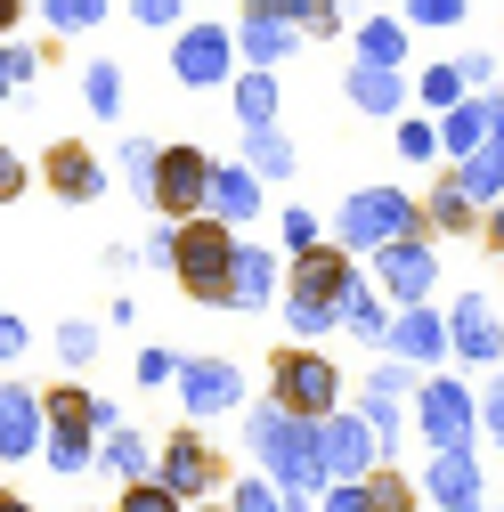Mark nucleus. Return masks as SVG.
I'll use <instances>...</instances> for the list:
<instances>
[{
    "label": "nucleus",
    "instance_id": "2f4dec72",
    "mask_svg": "<svg viewBox=\"0 0 504 512\" xmlns=\"http://www.w3.org/2000/svg\"><path fill=\"white\" fill-rule=\"evenodd\" d=\"M342 317H350L358 334H383V317H374V301H366L358 285H342Z\"/></svg>",
    "mask_w": 504,
    "mask_h": 512
},
{
    "label": "nucleus",
    "instance_id": "2eb2a0df",
    "mask_svg": "<svg viewBox=\"0 0 504 512\" xmlns=\"http://www.w3.org/2000/svg\"><path fill=\"white\" fill-rule=\"evenodd\" d=\"M350 98H358L366 114H399V98H407V90H399V74H391V66H358V74H350Z\"/></svg>",
    "mask_w": 504,
    "mask_h": 512
},
{
    "label": "nucleus",
    "instance_id": "e433bc0d",
    "mask_svg": "<svg viewBox=\"0 0 504 512\" xmlns=\"http://www.w3.org/2000/svg\"><path fill=\"white\" fill-rule=\"evenodd\" d=\"M122 512H171V496H163V488H139V496L122 504Z\"/></svg>",
    "mask_w": 504,
    "mask_h": 512
},
{
    "label": "nucleus",
    "instance_id": "20e7f679",
    "mask_svg": "<svg viewBox=\"0 0 504 512\" xmlns=\"http://www.w3.org/2000/svg\"><path fill=\"white\" fill-rule=\"evenodd\" d=\"M366 456H374V431L366 423H350V415H326L318 423V472L350 480V472H366Z\"/></svg>",
    "mask_w": 504,
    "mask_h": 512
},
{
    "label": "nucleus",
    "instance_id": "a878e982",
    "mask_svg": "<svg viewBox=\"0 0 504 512\" xmlns=\"http://www.w3.org/2000/svg\"><path fill=\"white\" fill-rule=\"evenodd\" d=\"M252 171H261V179H285V171H293V147H285L277 131H252Z\"/></svg>",
    "mask_w": 504,
    "mask_h": 512
},
{
    "label": "nucleus",
    "instance_id": "0eeeda50",
    "mask_svg": "<svg viewBox=\"0 0 504 512\" xmlns=\"http://www.w3.org/2000/svg\"><path fill=\"white\" fill-rule=\"evenodd\" d=\"M212 187V171H204V155L196 147H179V155H163V171H155V196L171 204V212H196V196Z\"/></svg>",
    "mask_w": 504,
    "mask_h": 512
},
{
    "label": "nucleus",
    "instance_id": "f704fd0d",
    "mask_svg": "<svg viewBox=\"0 0 504 512\" xmlns=\"http://www.w3.org/2000/svg\"><path fill=\"white\" fill-rule=\"evenodd\" d=\"M131 17H139V25H171L179 0H131Z\"/></svg>",
    "mask_w": 504,
    "mask_h": 512
},
{
    "label": "nucleus",
    "instance_id": "c9c22d12",
    "mask_svg": "<svg viewBox=\"0 0 504 512\" xmlns=\"http://www.w3.org/2000/svg\"><path fill=\"white\" fill-rule=\"evenodd\" d=\"M25 74H33V57H25V49H0V90L25 82Z\"/></svg>",
    "mask_w": 504,
    "mask_h": 512
},
{
    "label": "nucleus",
    "instance_id": "37998d69",
    "mask_svg": "<svg viewBox=\"0 0 504 512\" xmlns=\"http://www.w3.org/2000/svg\"><path fill=\"white\" fill-rule=\"evenodd\" d=\"M9 17H17V0H0V33H9Z\"/></svg>",
    "mask_w": 504,
    "mask_h": 512
},
{
    "label": "nucleus",
    "instance_id": "9d476101",
    "mask_svg": "<svg viewBox=\"0 0 504 512\" xmlns=\"http://www.w3.org/2000/svg\"><path fill=\"white\" fill-rule=\"evenodd\" d=\"M431 277H439V269H431V252H423V244H415V236H407V244H391V252H383V285H391V293H399V301H423V293H431Z\"/></svg>",
    "mask_w": 504,
    "mask_h": 512
},
{
    "label": "nucleus",
    "instance_id": "423d86ee",
    "mask_svg": "<svg viewBox=\"0 0 504 512\" xmlns=\"http://www.w3.org/2000/svg\"><path fill=\"white\" fill-rule=\"evenodd\" d=\"M236 366H220V358H204V366H187L179 374V399H187V415H220V407H236Z\"/></svg>",
    "mask_w": 504,
    "mask_h": 512
},
{
    "label": "nucleus",
    "instance_id": "6ab92c4d",
    "mask_svg": "<svg viewBox=\"0 0 504 512\" xmlns=\"http://www.w3.org/2000/svg\"><path fill=\"white\" fill-rule=\"evenodd\" d=\"M439 342H448V334H439V317H423V309H407L399 326H391V350H399V358H431Z\"/></svg>",
    "mask_w": 504,
    "mask_h": 512
},
{
    "label": "nucleus",
    "instance_id": "c85d7f7f",
    "mask_svg": "<svg viewBox=\"0 0 504 512\" xmlns=\"http://www.w3.org/2000/svg\"><path fill=\"white\" fill-rule=\"evenodd\" d=\"M49 464H57V472H82V464H90V447H82V431H74V423H57V439H49Z\"/></svg>",
    "mask_w": 504,
    "mask_h": 512
},
{
    "label": "nucleus",
    "instance_id": "6e6552de",
    "mask_svg": "<svg viewBox=\"0 0 504 512\" xmlns=\"http://www.w3.org/2000/svg\"><path fill=\"white\" fill-rule=\"evenodd\" d=\"M456 350H464V358H480V366H488V358H504V326H496V309H488L480 293H464V301H456Z\"/></svg>",
    "mask_w": 504,
    "mask_h": 512
},
{
    "label": "nucleus",
    "instance_id": "1a4fd4ad",
    "mask_svg": "<svg viewBox=\"0 0 504 512\" xmlns=\"http://www.w3.org/2000/svg\"><path fill=\"white\" fill-rule=\"evenodd\" d=\"M171 74H179V82H220V74H228V41H220V33H204V25H196V33H179Z\"/></svg>",
    "mask_w": 504,
    "mask_h": 512
},
{
    "label": "nucleus",
    "instance_id": "72a5a7b5",
    "mask_svg": "<svg viewBox=\"0 0 504 512\" xmlns=\"http://www.w3.org/2000/svg\"><path fill=\"white\" fill-rule=\"evenodd\" d=\"M293 326H301V334H326L334 309H326V301H293Z\"/></svg>",
    "mask_w": 504,
    "mask_h": 512
},
{
    "label": "nucleus",
    "instance_id": "39448f33",
    "mask_svg": "<svg viewBox=\"0 0 504 512\" xmlns=\"http://www.w3.org/2000/svg\"><path fill=\"white\" fill-rule=\"evenodd\" d=\"M423 431L439 439V456H456L464 431H472V399L456 391V382H423Z\"/></svg>",
    "mask_w": 504,
    "mask_h": 512
},
{
    "label": "nucleus",
    "instance_id": "bb28decb",
    "mask_svg": "<svg viewBox=\"0 0 504 512\" xmlns=\"http://www.w3.org/2000/svg\"><path fill=\"white\" fill-rule=\"evenodd\" d=\"M106 464H114L122 480H139V472H147V439H139V431H114V439H106Z\"/></svg>",
    "mask_w": 504,
    "mask_h": 512
},
{
    "label": "nucleus",
    "instance_id": "412c9836",
    "mask_svg": "<svg viewBox=\"0 0 504 512\" xmlns=\"http://www.w3.org/2000/svg\"><path fill=\"white\" fill-rule=\"evenodd\" d=\"M293 41H301V33H293V25H277V17H244V49L261 57V66H269V57H285Z\"/></svg>",
    "mask_w": 504,
    "mask_h": 512
},
{
    "label": "nucleus",
    "instance_id": "ddd939ff",
    "mask_svg": "<svg viewBox=\"0 0 504 512\" xmlns=\"http://www.w3.org/2000/svg\"><path fill=\"white\" fill-rule=\"evenodd\" d=\"M285 399L293 407H334V366L326 358H285Z\"/></svg>",
    "mask_w": 504,
    "mask_h": 512
},
{
    "label": "nucleus",
    "instance_id": "a19ab883",
    "mask_svg": "<svg viewBox=\"0 0 504 512\" xmlns=\"http://www.w3.org/2000/svg\"><path fill=\"white\" fill-rule=\"evenodd\" d=\"M488 431L504 439V382H496V391H488Z\"/></svg>",
    "mask_w": 504,
    "mask_h": 512
},
{
    "label": "nucleus",
    "instance_id": "9b49d317",
    "mask_svg": "<svg viewBox=\"0 0 504 512\" xmlns=\"http://www.w3.org/2000/svg\"><path fill=\"white\" fill-rule=\"evenodd\" d=\"M431 496L448 504V512H480V472H472V456H464V447L431 464Z\"/></svg>",
    "mask_w": 504,
    "mask_h": 512
},
{
    "label": "nucleus",
    "instance_id": "58836bf2",
    "mask_svg": "<svg viewBox=\"0 0 504 512\" xmlns=\"http://www.w3.org/2000/svg\"><path fill=\"white\" fill-rule=\"evenodd\" d=\"M25 350V326H17V317H0V358H17Z\"/></svg>",
    "mask_w": 504,
    "mask_h": 512
},
{
    "label": "nucleus",
    "instance_id": "f257e3e1",
    "mask_svg": "<svg viewBox=\"0 0 504 512\" xmlns=\"http://www.w3.org/2000/svg\"><path fill=\"white\" fill-rule=\"evenodd\" d=\"M252 447L277 464V488H293V504H309V488H318V423H301V415H261L252 423Z\"/></svg>",
    "mask_w": 504,
    "mask_h": 512
},
{
    "label": "nucleus",
    "instance_id": "aec40b11",
    "mask_svg": "<svg viewBox=\"0 0 504 512\" xmlns=\"http://www.w3.org/2000/svg\"><path fill=\"white\" fill-rule=\"evenodd\" d=\"M358 49H366V66H391V74H399V57H407V33H399L391 17H374V25L358 33Z\"/></svg>",
    "mask_w": 504,
    "mask_h": 512
},
{
    "label": "nucleus",
    "instance_id": "7ed1b4c3",
    "mask_svg": "<svg viewBox=\"0 0 504 512\" xmlns=\"http://www.w3.org/2000/svg\"><path fill=\"white\" fill-rule=\"evenodd\" d=\"M171 261H179L187 293H220V285H228V244H220V228H187V236L171 244Z\"/></svg>",
    "mask_w": 504,
    "mask_h": 512
},
{
    "label": "nucleus",
    "instance_id": "4be33fe9",
    "mask_svg": "<svg viewBox=\"0 0 504 512\" xmlns=\"http://www.w3.org/2000/svg\"><path fill=\"white\" fill-rule=\"evenodd\" d=\"M496 187H504V147L464 155V187H456V196H496Z\"/></svg>",
    "mask_w": 504,
    "mask_h": 512
},
{
    "label": "nucleus",
    "instance_id": "a18cd8bd",
    "mask_svg": "<svg viewBox=\"0 0 504 512\" xmlns=\"http://www.w3.org/2000/svg\"><path fill=\"white\" fill-rule=\"evenodd\" d=\"M326 9H334V0H326Z\"/></svg>",
    "mask_w": 504,
    "mask_h": 512
},
{
    "label": "nucleus",
    "instance_id": "393cba45",
    "mask_svg": "<svg viewBox=\"0 0 504 512\" xmlns=\"http://www.w3.org/2000/svg\"><path fill=\"white\" fill-rule=\"evenodd\" d=\"M204 196H212L228 220H244V212H252V179H244V171H212V187H204Z\"/></svg>",
    "mask_w": 504,
    "mask_h": 512
},
{
    "label": "nucleus",
    "instance_id": "ea45409f",
    "mask_svg": "<svg viewBox=\"0 0 504 512\" xmlns=\"http://www.w3.org/2000/svg\"><path fill=\"white\" fill-rule=\"evenodd\" d=\"M236 512H277V496H261V480H252V488L236 496Z\"/></svg>",
    "mask_w": 504,
    "mask_h": 512
},
{
    "label": "nucleus",
    "instance_id": "f3484780",
    "mask_svg": "<svg viewBox=\"0 0 504 512\" xmlns=\"http://www.w3.org/2000/svg\"><path fill=\"white\" fill-rule=\"evenodd\" d=\"M480 131H488V106H456L448 122H439V147L464 163V155H480Z\"/></svg>",
    "mask_w": 504,
    "mask_h": 512
},
{
    "label": "nucleus",
    "instance_id": "cd10ccee",
    "mask_svg": "<svg viewBox=\"0 0 504 512\" xmlns=\"http://www.w3.org/2000/svg\"><path fill=\"white\" fill-rule=\"evenodd\" d=\"M423 98L456 114V106H464V74H456V66H431V74H423Z\"/></svg>",
    "mask_w": 504,
    "mask_h": 512
},
{
    "label": "nucleus",
    "instance_id": "473e14b6",
    "mask_svg": "<svg viewBox=\"0 0 504 512\" xmlns=\"http://www.w3.org/2000/svg\"><path fill=\"white\" fill-rule=\"evenodd\" d=\"M407 17H423V25H456L464 0H407Z\"/></svg>",
    "mask_w": 504,
    "mask_h": 512
},
{
    "label": "nucleus",
    "instance_id": "b1692460",
    "mask_svg": "<svg viewBox=\"0 0 504 512\" xmlns=\"http://www.w3.org/2000/svg\"><path fill=\"white\" fill-rule=\"evenodd\" d=\"M350 277H342V261H318V252H309V269H301V301H326L334 309V293H342Z\"/></svg>",
    "mask_w": 504,
    "mask_h": 512
},
{
    "label": "nucleus",
    "instance_id": "4468645a",
    "mask_svg": "<svg viewBox=\"0 0 504 512\" xmlns=\"http://www.w3.org/2000/svg\"><path fill=\"white\" fill-rule=\"evenodd\" d=\"M0 456H33V399L17 391H0Z\"/></svg>",
    "mask_w": 504,
    "mask_h": 512
},
{
    "label": "nucleus",
    "instance_id": "f03ea898",
    "mask_svg": "<svg viewBox=\"0 0 504 512\" xmlns=\"http://www.w3.org/2000/svg\"><path fill=\"white\" fill-rule=\"evenodd\" d=\"M407 228H415V204L391 196V187H366V196L342 204V244H358V252H391V244H407Z\"/></svg>",
    "mask_w": 504,
    "mask_h": 512
},
{
    "label": "nucleus",
    "instance_id": "f8f14e48",
    "mask_svg": "<svg viewBox=\"0 0 504 512\" xmlns=\"http://www.w3.org/2000/svg\"><path fill=\"white\" fill-rule=\"evenodd\" d=\"M269 285H277V261H269V252H228V301L261 309V301H269Z\"/></svg>",
    "mask_w": 504,
    "mask_h": 512
},
{
    "label": "nucleus",
    "instance_id": "4c0bfd02",
    "mask_svg": "<svg viewBox=\"0 0 504 512\" xmlns=\"http://www.w3.org/2000/svg\"><path fill=\"white\" fill-rule=\"evenodd\" d=\"M326 512H366V496L358 488H326Z\"/></svg>",
    "mask_w": 504,
    "mask_h": 512
},
{
    "label": "nucleus",
    "instance_id": "5701e85b",
    "mask_svg": "<svg viewBox=\"0 0 504 512\" xmlns=\"http://www.w3.org/2000/svg\"><path fill=\"white\" fill-rule=\"evenodd\" d=\"M163 480H171V488H187V496H196V488H204V447H196V439H179L171 456H163Z\"/></svg>",
    "mask_w": 504,
    "mask_h": 512
},
{
    "label": "nucleus",
    "instance_id": "c03bdc74",
    "mask_svg": "<svg viewBox=\"0 0 504 512\" xmlns=\"http://www.w3.org/2000/svg\"><path fill=\"white\" fill-rule=\"evenodd\" d=\"M0 512H25V504H0Z\"/></svg>",
    "mask_w": 504,
    "mask_h": 512
},
{
    "label": "nucleus",
    "instance_id": "7c9ffc66",
    "mask_svg": "<svg viewBox=\"0 0 504 512\" xmlns=\"http://www.w3.org/2000/svg\"><path fill=\"white\" fill-rule=\"evenodd\" d=\"M90 106H98V114L122 106V74H114V66H90Z\"/></svg>",
    "mask_w": 504,
    "mask_h": 512
},
{
    "label": "nucleus",
    "instance_id": "dca6fc26",
    "mask_svg": "<svg viewBox=\"0 0 504 512\" xmlns=\"http://www.w3.org/2000/svg\"><path fill=\"white\" fill-rule=\"evenodd\" d=\"M236 114H244V131H277V82L269 74L236 82Z\"/></svg>",
    "mask_w": 504,
    "mask_h": 512
},
{
    "label": "nucleus",
    "instance_id": "49530a36",
    "mask_svg": "<svg viewBox=\"0 0 504 512\" xmlns=\"http://www.w3.org/2000/svg\"><path fill=\"white\" fill-rule=\"evenodd\" d=\"M496 228H504V220H496Z\"/></svg>",
    "mask_w": 504,
    "mask_h": 512
},
{
    "label": "nucleus",
    "instance_id": "a211bd4d",
    "mask_svg": "<svg viewBox=\"0 0 504 512\" xmlns=\"http://www.w3.org/2000/svg\"><path fill=\"white\" fill-rule=\"evenodd\" d=\"M49 179L66 187V196H98V187H106V179H98V163H90L82 147H57V155H49Z\"/></svg>",
    "mask_w": 504,
    "mask_h": 512
},
{
    "label": "nucleus",
    "instance_id": "79ce46f5",
    "mask_svg": "<svg viewBox=\"0 0 504 512\" xmlns=\"http://www.w3.org/2000/svg\"><path fill=\"white\" fill-rule=\"evenodd\" d=\"M17 179H25V171H17V155H0V196H17Z\"/></svg>",
    "mask_w": 504,
    "mask_h": 512
},
{
    "label": "nucleus",
    "instance_id": "c756f323",
    "mask_svg": "<svg viewBox=\"0 0 504 512\" xmlns=\"http://www.w3.org/2000/svg\"><path fill=\"white\" fill-rule=\"evenodd\" d=\"M41 9H49V25H74V33H82V25L106 17V0H41Z\"/></svg>",
    "mask_w": 504,
    "mask_h": 512
}]
</instances>
